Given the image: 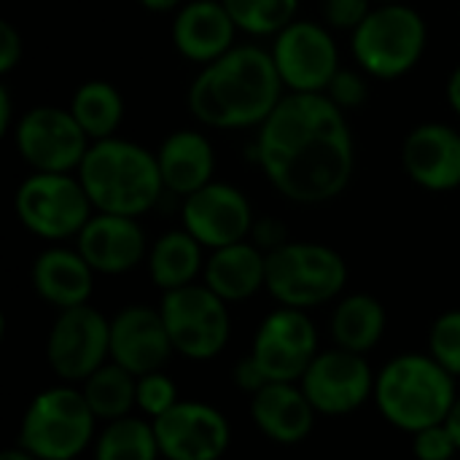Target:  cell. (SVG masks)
<instances>
[{
	"label": "cell",
	"instance_id": "obj_1",
	"mask_svg": "<svg viewBox=\"0 0 460 460\" xmlns=\"http://www.w3.org/2000/svg\"><path fill=\"white\" fill-rule=\"evenodd\" d=\"M256 162L267 181L296 205H323L345 194L356 172L348 113L326 94H291L256 127Z\"/></svg>",
	"mask_w": 460,
	"mask_h": 460
},
{
	"label": "cell",
	"instance_id": "obj_2",
	"mask_svg": "<svg viewBox=\"0 0 460 460\" xmlns=\"http://www.w3.org/2000/svg\"><path fill=\"white\" fill-rule=\"evenodd\" d=\"M286 86L278 75L270 49L237 43L224 57L194 75L186 105L189 113L210 129H251L278 108Z\"/></svg>",
	"mask_w": 460,
	"mask_h": 460
},
{
	"label": "cell",
	"instance_id": "obj_3",
	"mask_svg": "<svg viewBox=\"0 0 460 460\" xmlns=\"http://www.w3.org/2000/svg\"><path fill=\"white\" fill-rule=\"evenodd\" d=\"M94 213L140 218L156 208L164 194L156 151L124 137L94 140L75 170Z\"/></svg>",
	"mask_w": 460,
	"mask_h": 460
},
{
	"label": "cell",
	"instance_id": "obj_4",
	"mask_svg": "<svg viewBox=\"0 0 460 460\" xmlns=\"http://www.w3.org/2000/svg\"><path fill=\"white\" fill-rule=\"evenodd\" d=\"M372 402L388 426L418 434L447 420L458 388L456 377L429 353H399L377 372Z\"/></svg>",
	"mask_w": 460,
	"mask_h": 460
},
{
	"label": "cell",
	"instance_id": "obj_5",
	"mask_svg": "<svg viewBox=\"0 0 460 460\" xmlns=\"http://www.w3.org/2000/svg\"><path fill=\"white\" fill-rule=\"evenodd\" d=\"M429 46V24L410 3H375L350 32V51L369 78L396 81L418 67Z\"/></svg>",
	"mask_w": 460,
	"mask_h": 460
},
{
	"label": "cell",
	"instance_id": "obj_6",
	"mask_svg": "<svg viewBox=\"0 0 460 460\" xmlns=\"http://www.w3.org/2000/svg\"><path fill=\"white\" fill-rule=\"evenodd\" d=\"M97 423L81 388L51 385L27 404L16 445L38 460H78L94 445Z\"/></svg>",
	"mask_w": 460,
	"mask_h": 460
},
{
	"label": "cell",
	"instance_id": "obj_7",
	"mask_svg": "<svg viewBox=\"0 0 460 460\" xmlns=\"http://www.w3.org/2000/svg\"><path fill=\"white\" fill-rule=\"evenodd\" d=\"M345 286L348 264L332 245L288 240L267 253V294L280 307L313 310L340 299Z\"/></svg>",
	"mask_w": 460,
	"mask_h": 460
},
{
	"label": "cell",
	"instance_id": "obj_8",
	"mask_svg": "<svg viewBox=\"0 0 460 460\" xmlns=\"http://www.w3.org/2000/svg\"><path fill=\"white\" fill-rule=\"evenodd\" d=\"M13 213L30 234L59 245L81 234L94 205L75 172H30L16 186Z\"/></svg>",
	"mask_w": 460,
	"mask_h": 460
},
{
	"label": "cell",
	"instance_id": "obj_9",
	"mask_svg": "<svg viewBox=\"0 0 460 460\" xmlns=\"http://www.w3.org/2000/svg\"><path fill=\"white\" fill-rule=\"evenodd\" d=\"M159 313L164 318L172 350L189 361H210L229 345V302H224L205 283L164 291Z\"/></svg>",
	"mask_w": 460,
	"mask_h": 460
},
{
	"label": "cell",
	"instance_id": "obj_10",
	"mask_svg": "<svg viewBox=\"0 0 460 460\" xmlns=\"http://www.w3.org/2000/svg\"><path fill=\"white\" fill-rule=\"evenodd\" d=\"M278 75L291 94H323L340 65V46L323 22L294 19L270 46Z\"/></svg>",
	"mask_w": 460,
	"mask_h": 460
},
{
	"label": "cell",
	"instance_id": "obj_11",
	"mask_svg": "<svg viewBox=\"0 0 460 460\" xmlns=\"http://www.w3.org/2000/svg\"><path fill=\"white\" fill-rule=\"evenodd\" d=\"M13 146L32 172H75L92 146L70 108L35 105L13 127Z\"/></svg>",
	"mask_w": 460,
	"mask_h": 460
},
{
	"label": "cell",
	"instance_id": "obj_12",
	"mask_svg": "<svg viewBox=\"0 0 460 460\" xmlns=\"http://www.w3.org/2000/svg\"><path fill=\"white\" fill-rule=\"evenodd\" d=\"M46 361L62 383L81 385L111 361V321L92 305L59 310L46 337Z\"/></svg>",
	"mask_w": 460,
	"mask_h": 460
},
{
	"label": "cell",
	"instance_id": "obj_13",
	"mask_svg": "<svg viewBox=\"0 0 460 460\" xmlns=\"http://www.w3.org/2000/svg\"><path fill=\"white\" fill-rule=\"evenodd\" d=\"M318 353V329L307 310L280 305L261 318L251 345L270 383H299Z\"/></svg>",
	"mask_w": 460,
	"mask_h": 460
},
{
	"label": "cell",
	"instance_id": "obj_14",
	"mask_svg": "<svg viewBox=\"0 0 460 460\" xmlns=\"http://www.w3.org/2000/svg\"><path fill=\"white\" fill-rule=\"evenodd\" d=\"M375 372L361 353L345 348L321 350L305 377L299 380L305 396L318 415L342 418L361 410L375 394Z\"/></svg>",
	"mask_w": 460,
	"mask_h": 460
},
{
	"label": "cell",
	"instance_id": "obj_15",
	"mask_svg": "<svg viewBox=\"0 0 460 460\" xmlns=\"http://www.w3.org/2000/svg\"><path fill=\"white\" fill-rule=\"evenodd\" d=\"M253 205L243 189L226 181H210L194 194L183 197L181 224L194 234L205 251L226 248L243 240H251L253 229Z\"/></svg>",
	"mask_w": 460,
	"mask_h": 460
},
{
	"label": "cell",
	"instance_id": "obj_16",
	"mask_svg": "<svg viewBox=\"0 0 460 460\" xmlns=\"http://www.w3.org/2000/svg\"><path fill=\"white\" fill-rule=\"evenodd\" d=\"M151 423L164 460H221L232 442L226 415L194 399H181Z\"/></svg>",
	"mask_w": 460,
	"mask_h": 460
},
{
	"label": "cell",
	"instance_id": "obj_17",
	"mask_svg": "<svg viewBox=\"0 0 460 460\" xmlns=\"http://www.w3.org/2000/svg\"><path fill=\"white\" fill-rule=\"evenodd\" d=\"M172 353L159 307L129 305L111 318V361L135 377L164 369Z\"/></svg>",
	"mask_w": 460,
	"mask_h": 460
},
{
	"label": "cell",
	"instance_id": "obj_18",
	"mask_svg": "<svg viewBox=\"0 0 460 460\" xmlns=\"http://www.w3.org/2000/svg\"><path fill=\"white\" fill-rule=\"evenodd\" d=\"M402 167L426 191H456L460 189V132L445 121L412 127L402 143Z\"/></svg>",
	"mask_w": 460,
	"mask_h": 460
},
{
	"label": "cell",
	"instance_id": "obj_19",
	"mask_svg": "<svg viewBox=\"0 0 460 460\" xmlns=\"http://www.w3.org/2000/svg\"><path fill=\"white\" fill-rule=\"evenodd\" d=\"M78 253L97 275H127L148 259V240L137 218L94 213L75 237Z\"/></svg>",
	"mask_w": 460,
	"mask_h": 460
},
{
	"label": "cell",
	"instance_id": "obj_20",
	"mask_svg": "<svg viewBox=\"0 0 460 460\" xmlns=\"http://www.w3.org/2000/svg\"><path fill=\"white\" fill-rule=\"evenodd\" d=\"M237 24L221 0H189L175 11L172 43L194 65H210L237 46Z\"/></svg>",
	"mask_w": 460,
	"mask_h": 460
},
{
	"label": "cell",
	"instance_id": "obj_21",
	"mask_svg": "<svg viewBox=\"0 0 460 460\" xmlns=\"http://www.w3.org/2000/svg\"><path fill=\"white\" fill-rule=\"evenodd\" d=\"M315 418L318 412L299 383H267L251 396V420L275 445H302L313 434Z\"/></svg>",
	"mask_w": 460,
	"mask_h": 460
},
{
	"label": "cell",
	"instance_id": "obj_22",
	"mask_svg": "<svg viewBox=\"0 0 460 460\" xmlns=\"http://www.w3.org/2000/svg\"><path fill=\"white\" fill-rule=\"evenodd\" d=\"M94 270L78 253V248L51 245L40 251L32 261V288L35 294L57 310H70L89 305L94 291Z\"/></svg>",
	"mask_w": 460,
	"mask_h": 460
},
{
	"label": "cell",
	"instance_id": "obj_23",
	"mask_svg": "<svg viewBox=\"0 0 460 460\" xmlns=\"http://www.w3.org/2000/svg\"><path fill=\"white\" fill-rule=\"evenodd\" d=\"M156 162L164 191L181 199L216 181V148L210 137L199 129H175L172 135H167L156 148Z\"/></svg>",
	"mask_w": 460,
	"mask_h": 460
},
{
	"label": "cell",
	"instance_id": "obj_24",
	"mask_svg": "<svg viewBox=\"0 0 460 460\" xmlns=\"http://www.w3.org/2000/svg\"><path fill=\"white\" fill-rule=\"evenodd\" d=\"M202 283L229 305L248 302L267 291V253L251 240L216 248L205 261Z\"/></svg>",
	"mask_w": 460,
	"mask_h": 460
},
{
	"label": "cell",
	"instance_id": "obj_25",
	"mask_svg": "<svg viewBox=\"0 0 460 460\" xmlns=\"http://www.w3.org/2000/svg\"><path fill=\"white\" fill-rule=\"evenodd\" d=\"M205 261H208L205 245L194 234H189L183 226L159 234L151 243L148 259H146L148 275L154 286L162 288V294L197 283V278L205 272Z\"/></svg>",
	"mask_w": 460,
	"mask_h": 460
},
{
	"label": "cell",
	"instance_id": "obj_26",
	"mask_svg": "<svg viewBox=\"0 0 460 460\" xmlns=\"http://www.w3.org/2000/svg\"><path fill=\"white\" fill-rule=\"evenodd\" d=\"M388 313L372 294H348L332 313V340L337 348L367 356L385 334Z\"/></svg>",
	"mask_w": 460,
	"mask_h": 460
},
{
	"label": "cell",
	"instance_id": "obj_27",
	"mask_svg": "<svg viewBox=\"0 0 460 460\" xmlns=\"http://www.w3.org/2000/svg\"><path fill=\"white\" fill-rule=\"evenodd\" d=\"M70 113L78 121V127L86 132V137L105 140L113 137L116 129L124 121V97L111 81H84L73 97H70Z\"/></svg>",
	"mask_w": 460,
	"mask_h": 460
},
{
	"label": "cell",
	"instance_id": "obj_28",
	"mask_svg": "<svg viewBox=\"0 0 460 460\" xmlns=\"http://www.w3.org/2000/svg\"><path fill=\"white\" fill-rule=\"evenodd\" d=\"M81 394L97 420L111 423L137 410V377L124 367L105 361L81 383Z\"/></svg>",
	"mask_w": 460,
	"mask_h": 460
},
{
	"label": "cell",
	"instance_id": "obj_29",
	"mask_svg": "<svg viewBox=\"0 0 460 460\" xmlns=\"http://www.w3.org/2000/svg\"><path fill=\"white\" fill-rule=\"evenodd\" d=\"M159 442L148 418L127 415L105 423L92 445V460H159Z\"/></svg>",
	"mask_w": 460,
	"mask_h": 460
},
{
	"label": "cell",
	"instance_id": "obj_30",
	"mask_svg": "<svg viewBox=\"0 0 460 460\" xmlns=\"http://www.w3.org/2000/svg\"><path fill=\"white\" fill-rule=\"evenodd\" d=\"M237 30L256 38H275L299 19V0H221Z\"/></svg>",
	"mask_w": 460,
	"mask_h": 460
},
{
	"label": "cell",
	"instance_id": "obj_31",
	"mask_svg": "<svg viewBox=\"0 0 460 460\" xmlns=\"http://www.w3.org/2000/svg\"><path fill=\"white\" fill-rule=\"evenodd\" d=\"M429 356L453 377H460V310L442 313L429 329Z\"/></svg>",
	"mask_w": 460,
	"mask_h": 460
},
{
	"label": "cell",
	"instance_id": "obj_32",
	"mask_svg": "<svg viewBox=\"0 0 460 460\" xmlns=\"http://www.w3.org/2000/svg\"><path fill=\"white\" fill-rule=\"evenodd\" d=\"M178 402H181L178 385L164 369L137 377V410L143 412V418L156 420L167 410H172Z\"/></svg>",
	"mask_w": 460,
	"mask_h": 460
},
{
	"label": "cell",
	"instance_id": "obj_33",
	"mask_svg": "<svg viewBox=\"0 0 460 460\" xmlns=\"http://www.w3.org/2000/svg\"><path fill=\"white\" fill-rule=\"evenodd\" d=\"M340 111H356L369 100V84H367V73L364 70H350V67H340L337 75L332 78V84L323 92Z\"/></svg>",
	"mask_w": 460,
	"mask_h": 460
},
{
	"label": "cell",
	"instance_id": "obj_34",
	"mask_svg": "<svg viewBox=\"0 0 460 460\" xmlns=\"http://www.w3.org/2000/svg\"><path fill=\"white\" fill-rule=\"evenodd\" d=\"M458 453V445H456L447 423L429 426V429L412 434V456L418 460H456Z\"/></svg>",
	"mask_w": 460,
	"mask_h": 460
},
{
	"label": "cell",
	"instance_id": "obj_35",
	"mask_svg": "<svg viewBox=\"0 0 460 460\" xmlns=\"http://www.w3.org/2000/svg\"><path fill=\"white\" fill-rule=\"evenodd\" d=\"M375 8L372 0H321V16L329 30L353 32Z\"/></svg>",
	"mask_w": 460,
	"mask_h": 460
},
{
	"label": "cell",
	"instance_id": "obj_36",
	"mask_svg": "<svg viewBox=\"0 0 460 460\" xmlns=\"http://www.w3.org/2000/svg\"><path fill=\"white\" fill-rule=\"evenodd\" d=\"M251 243H256L264 253H272L278 251L280 245L288 243V234H286V224L272 218V216H261L253 221V229H251Z\"/></svg>",
	"mask_w": 460,
	"mask_h": 460
},
{
	"label": "cell",
	"instance_id": "obj_37",
	"mask_svg": "<svg viewBox=\"0 0 460 460\" xmlns=\"http://www.w3.org/2000/svg\"><path fill=\"white\" fill-rule=\"evenodd\" d=\"M22 54H24L22 32L8 19H3L0 22V73H11L19 65Z\"/></svg>",
	"mask_w": 460,
	"mask_h": 460
},
{
	"label": "cell",
	"instance_id": "obj_38",
	"mask_svg": "<svg viewBox=\"0 0 460 460\" xmlns=\"http://www.w3.org/2000/svg\"><path fill=\"white\" fill-rule=\"evenodd\" d=\"M232 380H234V385L243 391V394H248V396H253V394H259L270 380H267V375H264V369L256 364V358L248 353L245 358H240L237 361V367L232 369Z\"/></svg>",
	"mask_w": 460,
	"mask_h": 460
},
{
	"label": "cell",
	"instance_id": "obj_39",
	"mask_svg": "<svg viewBox=\"0 0 460 460\" xmlns=\"http://www.w3.org/2000/svg\"><path fill=\"white\" fill-rule=\"evenodd\" d=\"M19 119H13V97H11V89L5 84H0V132L8 135L13 132Z\"/></svg>",
	"mask_w": 460,
	"mask_h": 460
},
{
	"label": "cell",
	"instance_id": "obj_40",
	"mask_svg": "<svg viewBox=\"0 0 460 460\" xmlns=\"http://www.w3.org/2000/svg\"><path fill=\"white\" fill-rule=\"evenodd\" d=\"M445 94H447V105L453 108V113L460 116V65L450 73L447 86H445Z\"/></svg>",
	"mask_w": 460,
	"mask_h": 460
},
{
	"label": "cell",
	"instance_id": "obj_41",
	"mask_svg": "<svg viewBox=\"0 0 460 460\" xmlns=\"http://www.w3.org/2000/svg\"><path fill=\"white\" fill-rule=\"evenodd\" d=\"M146 11H154V13H170V11H178L183 3L189 0H137Z\"/></svg>",
	"mask_w": 460,
	"mask_h": 460
},
{
	"label": "cell",
	"instance_id": "obj_42",
	"mask_svg": "<svg viewBox=\"0 0 460 460\" xmlns=\"http://www.w3.org/2000/svg\"><path fill=\"white\" fill-rule=\"evenodd\" d=\"M447 429L453 431V439H456V445H458V450H460V396H458V402H456V407L450 410V415H447Z\"/></svg>",
	"mask_w": 460,
	"mask_h": 460
},
{
	"label": "cell",
	"instance_id": "obj_43",
	"mask_svg": "<svg viewBox=\"0 0 460 460\" xmlns=\"http://www.w3.org/2000/svg\"><path fill=\"white\" fill-rule=\"evenodd\" d=\"M0 460H38L32 453H27L24 447H8V450H3V456H0Z\"/></svg>",
	"mask_w": 460,
	"mask_h": 460
},
{
	"label": "cell",
	"instance_id": "obj_44",
	"mask_svg": "<svg viewBox=\"0 0 460 460\" xmlns=\"http://www.w3.org/2000/svg\"><path fill=\"white\" fill-rule=\"evenodd\" d=\"M372 3H404V0H372Z\"/></svg>",
	"mask_w": 460,
	"mask_h": 460
}]
</instances>
